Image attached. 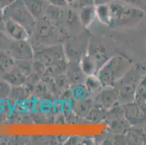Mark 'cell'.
Here are the masks:
<instances>
[{"mask_svg":"<svg viewBox=\"0 0 146 145\" xmlns=\"http://www.w3.org/2000/svg\"><path fill=\"white\" fill-rule=\"evenodd\" d=\"M69 72L71 73H70V76H69V79L73 80L75 82L79 81L80 78H82V74H84L83 73V71H82V70H79L78 69L73 68H70Z\"/></svg>","mask_w":146,"mask_h":145,"instance_id":"obj_19","label":"cell"},{"mask_svg":"<svg viewBox=\"0 0 146 145\" xmlns=\"http://www.w3.org/2000/svg\"><path fill=\"white\" fill-rule=\"evenodd\" d=\"M112 0H94V2L97 5H101V4L108 3V2H111Z\"/></svg>","mask_w":146,"mask_h":145,"instance_id":"obj_22","label":"cell"},{"mask_svg":"<svg viewBox=\"0 0 146 145\" xmlns=\"http://www.w3.org/2000/svg\"><path fill=\"white\" fill-rule=\"evenodd\" d=\"M85 86L88 92L95 93L101 90L103 87L101 81L96 75H87L85 79Z\"/></svg>","mask_w":146,"mask_h":145,"instance_id":"obj_14","label":"cell"},{"mask_svg":"<svg viewBox=\"0 0 146 145\" xmlns=\"http://www.w3.org/2000/svg\"><path fill=\"white\" fill-rule=\"evenodd\" d=\"M13 86L4 80H0V99H5L10 97Z\"/></svg>","mask_w":146,"mask_h":145,"instance_id":"obj_16","label":"cell"},{"mask_svg":"<svg viewBox=\"0 0 146 145\" xmlns=\"http://www.w3.org/2000/svg\"><path fill=\"white\" fill-rule=\"evenodd\" d=\"M15 60L5 50H0V78L14 68Z\"/></svg>","mask_w":146,"mask_h":145,"instance_id":"obj_12","label":"cell"},{"mask_svg":"<svg viewBox=\"0 0 146 145\" xmlns=\"http://www.w3.org/2000/svg\"><path fill=\"white\" fill-rule=\"evenodd\" d=\"M25 5L36 21L44 18L49 2L47 0H23Z\"/></svg>","mask_w":146,"mask_h":145,"instance_id":"obj_8","label":"cell"},{"mask_svg":"<svg viewBox=\"0 0 146 145\" xmlns=\"http://www.w3.org/2000/svg\"><path fill=\"white\" fill-rule=\"evenodd\" d=\"M26 78L27 77L24 74H23L18 68L14 66L11 70L5 74L1 79L10 83L12 86H19L24 84L26 81Z\"/></svg>","mask_w":146,"mask_h":145,"instance_id":"obj_9","label":"cell"},{"mask_svg":"<svg viewBox=\"0 0 146 145\" xmlns=\"http://www.w3.org/2000/svg\"><path fill=\"white\" fill-rule=\"evenodd\" d=\"M111 26L128 27L135 25L144 16V10L129 5L119 0L109 3Z\"/></svg>","mask_w":146,"mask_h":145,"instance_id":"obj_2","label":"cell"},{"mask_svg":"<svg viewBox=\"0 0 146 145\" xmlns=\"http://www.w3.org/2000/svg\"><path fill=\"white\" fill-rule=\"evenodd\" d=\"M3 17L18 23L31 35L35 28L36 21L25 5L23 0H14L2 10Z\"/></svg>","mask_w":146,"mask_h":145,"instance_id":"obj_3","label":"cell"},{"mask_svg":"<svg viewBox=\"0 0 146 145\" xmlns=\"http://www.w3.org/2000/svg\"><path fill=\"white\" fill-rule=\"evenodd\" d=\"M7 52L15 60H32L34 52L28 40H12Z\"/></svg>","mask_w":146,"mask_h":145,"instance_id":"obj_4","label":"cell"},{"mask_svg":"<svg viewBox=\"0 0 146 145\" xmlns=\"http://www.w3.org/2000/svg\"><path fill=\"white\" fill-rule=\"evenodd\" d=\"M139 78H140V75H138L137 73H131V71L129 70L124 75V77L118 82L121 83L120 89L119 91H117L119 98H121L124 100L127 99L128 102H129V100L131 99H135V89Z\"/></svg>","mask_w":146,"mask_h":145,"instance_id":"obj_5","label":"cell"},{"mask_svg":"<svg viewBox=\"0 0 146 145\" xmlns=\"http://www.w3.org/2000/svg\"><path fill=\"white\" fill-rule=\"evenodd\" d=\"M106 89L100 90L98 95V102L105 109H110L119 99L117 90L113 87H106Z\"/></svg>","mask_w":146,"mask_h":145,"instance_id":"obj_7","label":"cell"},{"mask_svg":"<svg viewBox=\"0 0 146 145\" xmlns=\"http://www.w3.org/2000/svg\"><path fill=\"white\" fill-rule=\"evenodd\" d=\"M31 61V60H15V67L18 68L26 77H28L31 74L33 69V66Z\"/></svg>","mask_w":146,"mask_h":145,"instance_id":"obj_15","label":"cell"},{"mask_svg":"<svg viewBox=\"0 0 146 145\" xmlns=\"http://www.w3.org/2000/svg\"><path fill=\"white\" fill-rule=\"evenodd\" d=\"M80 67L84 73L87 75H96L98 71L96 62L89 52L82 56Z\"/></svg>","mask_w":146,"mask_h":145,"instance_id":"obj_10","label":"cell"},{"mask_svg":"<svg viewBox=\"0 0 146 145\" xmlns=\"http://www.w3.org/2000/svg\"></svg>","mask_w":146,"mask_h":145,"instance_id":"obj_23","label":"cell"},{"mask_svg":"<svg viewBox=\"0 0 146 145\" xmlns=\"http://www.w3.org/2000/svg\"><path fill=\"white\" fill-rule=\"evenodd\" d=\"M130 62L123 56L116 55L106 61L96 73L103 86L113 87L129 70Z\"/></svg>","mask_w":146,"mask_h":145,"instance_id":"obj_1","label":"cell"},{"mask_svg":"<svg viewBox=\"0 0 146 145\" xmlns=\"http://www.w3.org/2000/svg\"><path fill=\"white\" fill-rule=\"evenodd\" d=\"M47 2L51 5L60 7L65 6L67 4L66 0H47Z\"/></svg>","mask_w":146,"mask_h":145,"instance_id":"obj_21","label":"cell"},{"mask_svg":"<svg viewBox=\"0 0 146 145\" xmlns=\"http://www.w3.org/2000/svg\"><path fill=\"white\" fill-rule=\"evenodd\" d=\"M96 17V7L93 5L82 7L79 13V19L84 26H90Z\"/></svg>","mask_w":146,"mask_h":145,"instance_id":"obj_11","label":"cell"},{"mask_svg":"<svg viewBox=\"0 0 146 145\" xmlns=\"http://www.w3.org/2000/svg\"><path fill=\"white\" fill-rule=\"evenodd\" d=\"M96 15L99 21L107 26H111V18L109 3L101 4L96 6Z\"/></svg>","mask_w":146,"mask_h":145,"instance_id":"obj_13","label":"cell"},{"mask_svg":"<svg viewBox=\"0 0 146 145\" xmlns=\"http://www.w3.org/2000/svg\"><path fill=\"white\" fill-rule=\"evenodd\" d=\"M12 40L13 39L8 36L5 30L0 29V50L7 51Z\"/></svg>","mask_w":146,"mask_h":145,"instance_id":"obj_17","label":"cell"},{"mask_svg":"<svg viewBox=\"0 0 146 145\" xmlns=\"http://www.w3.org/2000/svg\"><path fill=\"white\" fill-rule=\"evenodd\" d=\"M120 1L143 10L146 9V2L145 0H120Z\"/></svg>","mask_w":146,"mask_h":145,"instance_id":"obj_18","label":"cell"},{"mask_svg":"<svg viewBox=\"0 0 146 145\" xmlns=\"http://www.w3.org/2000/svg\"><path fill=\"white\" fill-rule=\"evenodd\" d=\"M86 90H87V88L86 89H82V88H80V86L76 87L74 91V97H75V99H83L86 95Z\"/></svg>","mask_w":146,"mask_h":145,"instance_id":"obj_20","label":"cell"},{"mask_svg":"<svg viewBox=\"0 0 146 145\" xmlns=\"http://www.w3.org/2000/svg\"><path fill=\"white\" fill-rule=\"evenodd\" d=\"M4 18L5 31L13 40H29L31 35L27 30L18 23L7 18Z\"/></svg>","mask_w":146,"mask_h":145,"instance_id":"obj_6","label":"cell"}]
</instances>
